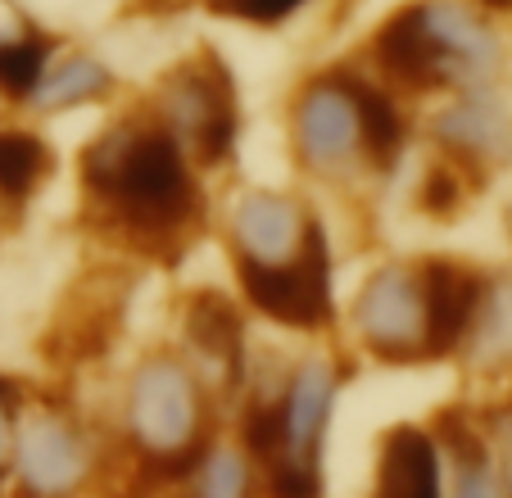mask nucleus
Wrapping results in <instances>:
<instances>
[{
  "label": "nucleus",
  "instance_id": "nucleus-1",
  "mask_svg": "<svg viewBox=\"0 0 512 498\" xmlns=\"http://www.w3.org/2000/svg\"><path fill=\"white\" fill-rule=\"evenodd\" d=\"M82 191L109 231L141 249H173L204 222L200 168L145 114L91 136L82 150Z\"/></svg>",
  "mask_w": 512,
  "mask_h": 498
},
{
  "label": "nucleus",
  "instance_id": "nucleus-2",
  "mask_svg": "<svg viewBox=\"0 0 512 498\" xmlns=\"http://www.w3.org/2000/svg\"><path fill=\"white\" fill-rule=\"evenodd\" d=\"M368 64L395 91H476L499 73L503 50L467 0H413L372 28Z\"/></svg>",
  "mask_w": 512,
  "mask_h": 498
},
{
  "label": "nucleus",
  "instance_id": "nucleus-3",
  "mask_svg": "<svg viewBox=\"0 0 512 498\" xmlns=\"http://www.w3.org/2000/svg\"><path fill=\"white\" fill-rule=\"evenodd\" d=\"M209 385L182 354H145L123 385V431L145 480L191 471L209 435Z\"/></svg>",
  "mask_w": 512,
  "mask_h": 498
},
{
  "label": "nucleus",
  "instance_id": "nucleus-4",
  "mask_svg": "<svg viewBox=\"0 0 512 498\" xmlns=\"http://www.w3.org/2000/svg\"><path fill=\"white\" fill-rule=\"evenodd\" d=\"M345 367L336 354H304L272 390L277 444L259 462L268 498H322V444L340 399Z\"/></svg>",
  "mask_w": 512,
  "mask_h": 498
},
{
  "label": "nucleus",
  "instance_id": "nucleus-5",
  "mask_svg": "<svg viewBox=\"0 0 512 498\" xmlns=\"http://www.w3.org/2000/svg\"><path fill=\"white\" fill-rule=\"evenodd\" d=\"M145 118L164 127L200 173L227 163L236 154V136H241V105H236L227 64H218L213 55L182 59L155 87Z\"/></svg>",
  "mask_w": 512,
  "mask_h": 498
},
{
  "label": "nucleus",
  "instance_id": "nucleus-6",
  "mask_svg": "<svg viewBox=\"0 0 512 498\" xmlns=\"http://www.w3.org/2000/svg\"><path fill=\"white\" fill-rule=\"evenodd\" d=\"M290 141L304 173L340 182L368 168L363 118H358V68L313 73L290 100Z\"/></svg>",
  "mask_w": 512,
  "mask_h": 498
},
{
  "label": "nucleus",
  "instance_id": "nucleus-7",
  "mask_svg": "<svg viewBox=\"0 0 512 498\" xmlns=\"http://www.w3.org/2000/svg\"><path fill=\"white\" fill-rule=\"evenodd\" d=\"M358 345L377 363H426L431 358V322H426L422 263H381L354 295L349 308Z\"/></svg>",
  "mask_w": 512,
  "mask_h": 498
},
{
  "label": "nucleus",
  "instance_id": "nucleus-8",
  "mask_svg": "<svg viewBox=\"0 0 512 498\" xmlns=\"http://www.w3.org/2000/svg\"><path fill=\"white\" fill-rule=\"evenodd\" d=\"M245 304L286 331H322L336 313V272H331L327 231H313L309 245L277 268H236Z\"/></svg>",
  "mask_w": 512,
  "mask_h": 498
},
{
  "label": "nucleus",
  "instance_id": "nucleus-9",
  "mask_svg": "<svg viewBox=\"0 0 512 498\" xmlns=\"http://www.w3.org/2000/svg\"><path fill=\"white\" fill-rule=\"evenodd\" d=\"M91 449L87 431H82L68 412L59 408H32L19 412V431H14V476L28 498H68L78 494L91 476Z\"/></svg>",
  "mask_w": 512,
  "mask_h": 498
},
{
  "label": "nucleus",
  "instance_id": "nucleus-10",
  "mask_svg": "<svg viewBox=\"0 0 512 498\" xmlns=\"http://www.w3.org/2000/svg\"><path fill=\"white\" fill-rule=\"evenodd\" d=\"M322 222L304 209L300 195L290 191H254L236 195V204L227 209V245H232L236 268H277L290 263L309 245V236Z\"/></svg>",
  "mask_w": 512,
  "mask_h": 498
},
{
  "label": "nucleus",
  "instance_id": "nucleus-11",
  "mask_svg": "<svg viewBox=\"0 0 512 498\" xmlns=\"http://www.w3.org/2000/svg\"><path fill=\"white\" fill-rule=\"evenodd\" d=\"M182 345L186 363L195 367L209 390H236L245 385V326L232 299L195 295L182 313Z\"/></svg>",
  "mask_w": 512,
  "mask_h": 498
},
{
  "label": "nucleus",
  "instance_id": "nucleus-12",
  "mask_svg": "<svg viewBox=\"0 0 512 498\" xmlns=\"http://www.w3.org/2000/svg\"><path fill=\"white\" fill-rule=\"evenodd\" d=\"M431 136L458 168H490L512 154V118L485 87L458 91L454 100L435 109Z\"/></svg>",
  "mask_w": 512,
  "mask_h": 498
},
{
  "label": "nucleus",
  "instance_id": "nucleus-13",
  "mask_svg": "<svg viewBox=\"0 0 512 498\" xmlns=\"http://www.w3.org/2000/svg\"><path fill=\"white\" fill-rule=\"evenodd\" d=\"M422 286H426V322H431V358H449L458 349H467L485 299V277L476 268H467V263L431 259L422 263Z\"/></svg>",
  "mask_w": 512,
  "mask_h": 498
},
{
  "label": "nucleus",
  "instance_id": "nucleus-14",
  "mask_svg": "<svg viewBox=\"0 0 512 498\" xmlns=\"http://www.w3.org/2000/svg\"><path fill=\"white\" fill-rule=\"evenodd\" d=\"M372 498H445V453L426 426H390Z\"/></svg>",
  "mask_w": 512,
  "mask_h": 498
},
{
  "label": "nucleus",
  "instance_id": "nucleus-15",
  "mask_svg": "<svg viewBox=\"0 0 512 498\" xmlns=\"http://www.w3.org/2000/svg\"><path fill=\"white\" fill-rule=\"evenodd\" d=\"M435 444L449 458L445 498H503V471L490 453V440L467 422L463 412H445L435 422Z\"/></svg>",
  "mask_w": 512,
  "mask_h": 498
},
{
  "label": "nucleus",
  "instance_id": "nucleus-16",
  "mask_svg": "<svg viewBox=\"0 0 512 498\" xmlns=\"http://www.w3.org/2000/svg\"><path fill=\"white\" fill-rule=\"evenodd\" d=\"M109 91H114V68L100 55H91V50H68V55L50 59L28 109H37V114H68V109H87L96 100H105Z\"/></svg>",
  "mask_w": 512,
  "mask_h": 498
},
{
  "label": "nucleus",
  "instance_id": "nucleus-17",
  "mask_svg": "<svg viewBox=\"0 0 512 498\" xmlns=\"http://www.w3.org/2000/svg\"><path fill=\"white\" fill-rule=\"evenodd\" d=\"M358 118H363V154H368V168H395L408 145L404 91L381 82L377 73H358Z\"/></svg>",
  "mask_w": 512,
  "mask_h": 498
},
{
  "label": "nucleus",
  "instance_id": "nucleus-18",
  "mask_svg": "<svg viewBox=\"0 0 512 498\" xmlns=\"http://www.w3.org/2000/svg\"><path fill=\"white\" fill-rule=\"evenodd\" d=\"M50 173V145L28 127H0V204H28Z\"/></svg>",
  "mask_w": 512,
  "mask_h": 498
},
{
  "label": "nucleus",
  "instance_id": "nucleus-19",
  "mask_svg": "<svg viewBox=\"0 0 512 498\" xmlns=\"http://www.w3.org/2000/svg\"><path fill=\"white\" fill-rule=\"evenodd\" d=\"M186 476L191 498H254V458L241 444H204Z\"/></svg>",
  "mask_w": 512,
  "mask_h": 498
},
{
  "label": "nucleus",
  "instance_id": "nucleus-20",
  "mask_svg": "<svg viewBox=\"0 0 512 498\" xmlns=\"http://www.w3.org/2000/svg\"><path fill=\"white\" fill-rule=\"evenodd\" d=\"M50 59H55V37L41 28L23 32V37L10 41V46H0V100L28 105L37 82H41V73L50 68Z\"/></svg>",
  "mask_w": 512,
  "mask_h": 498
},
{
  "label": "nucleus",
  "instance_id": "nucleus-21",
  "mask_svg": "<svg viewBox=\"0 0 512 498\" xmlns=\"http://www.w3.org/2000/svg\"><path fill=\"white\" fill-rule=\"evenodd\" d=\"M467 349H476L481 358L512 354V281H485V299Z\"/></svg>",
  "mask_w": 512,
  "mask_h": 498
},
{
  "label": "nucleus",
  "instance_id": "nucleus-22",
  "mask_svg": "<svg viewBox=\"0 0 512 498\" xmlns=\"http://www.w3.org/2000/svg\"><path fill=\"white\" fill-rule=\"evenodd\" d=\"M218 19L250 23V28H281L300 10H309L313 0H204Z\"/></svg>",
  "mask_w": 512,
  "mask_h": 498
},
{
  "label": "nucleus",
  "instance_id": "nucleus-23",
  "mask_svg": "<svg viewBox=\"0 0 512 498\" xmlns=\"http://www.w3.org/2000/svg\"><path fill=\"white\" fill-rule=\"evenodd\" d=\"M422 204L431 213H454L463 204V168L458 163H435L422 182Z\"/></svg>",
  "mask_w": 512,
  "mask_h": 498
},
{
  "label": "nucleus",
  "instance_id": "nucleus-24",
  "mask_svg": "<svg viewBox=\"0 0 512 498\" xmlns=\"http://www.w3.org/2000/svg\"><path fill=\"white\" fill-rule=\"evenodd\" d=\"M19 403L23 394H10V399H0V476L10 471L14 462V431H19Z\"/></svg>",
  "mask_w": 512,
  "mask_h": 498
},
{
  "label": "nucleus",
  "instance_id": "nucleus-25",
  "mask_svg": "<svg viewBox=\"0 0 512 498\" xmlns=\"http://www.w3.org/2000/svg\"><path fill=\"white\" fill-rule=\"evenodd\" d=\"M37 23L28 19V10H23L19 0H0V46H10V41H19L23 32H32Z\"/></svg>",
  "mask_w": 512,
  "mask_h": 498
},
{
  "label": "nucleus",
  "instance_id": "nucleus-26",
  "mask_svg": "<svg viewBox=\"0 0 512 498\" xmlns=\"http://www.w3.org/2000/svg\"><path fill=\"white\" fill-rule=\"evenodd\" d=\"M10 394H23V390L10 381V376H0V399H10Z\"/></svg>",
  "mask_w": 512,
  "mask_h": 498
},
{
  "label": "nucleus",
  "instance_id": "nucleus-27",
  "mask_svg": "<svg viewBox=\"0 0 512 498\" xmlns=\"http://www.w3.org/2000/svg\"><path fill=\"white\" fill-rule=\"evenodd\" d=\"M481 10H512V0H476Z\"/></svg>",
  "mask_w": 512,
  "mask_h": 498
}]
</instances>
